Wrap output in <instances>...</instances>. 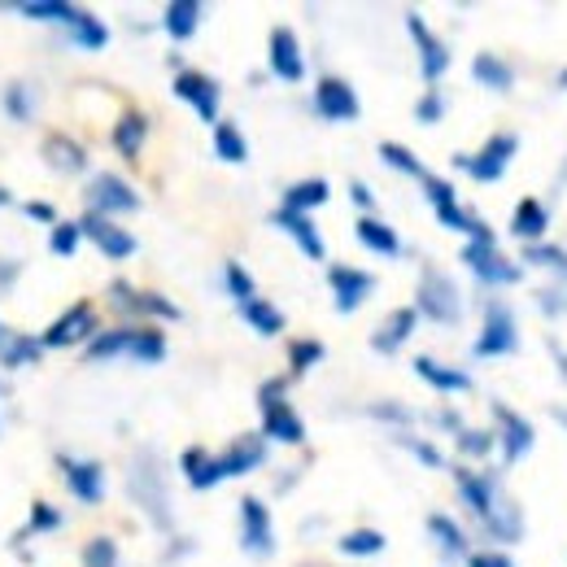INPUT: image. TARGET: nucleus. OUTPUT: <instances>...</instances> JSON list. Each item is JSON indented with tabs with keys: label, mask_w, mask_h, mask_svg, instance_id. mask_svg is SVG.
I'll use <instances>...</instances> for the list:
<instances>
[{
	"label": "nucleus",
	"mask_w": 567,
	"mask_h": 567,
	"mask_svg": "<svg viewBox=\"0 0 567 567\" xmlns=\"http://www.w3.org/2000/svg\"><path fill=\"white\" fill-rule=\"evenodd\" d=\"M84 567H118V545L110 537H97L84 545Z\"/></svg>",
	"instance_id": "nucleus-48"
},
{
	"label": "nucleus",
	"mask_w": 567,
	"mask_h": 567,
	"mask_svg": "<svg viewBox=\"0 0 567 567\" xmlns=\"http://www.w3.org/2000/svg\"><path fill=\"white\" fill-rule=\"evenodd\" d=\"M511 231H515L524 244H541V236H550V210H545L537 197H524V201L511 210Z\"/></svg>",
	"instance_id": "nucleus-24"
},
{
	"label": "nucleus",
	"mask_w": 567,
	"mask_h": 567,
	"mask_svg": "<svg viewBox=\"0 0 567 567\" xmlns=\"http://www.w3.org/2000/svg\"><path fill=\"white\" fill-rule=\"evenodd\" d=\"M0 345H5V328H0Z\"/></svg>",
	"instance_id": "nucleus-62"
},
{
	"label": "nucleus",
	"mask_w": 567,
	"mask_h": 567,
	"mask_svg": "<svg viewBox=\"0 0 567 567\" xmlns=\"http://www.w3.org/2000/svg\"><path fill=\"white\" fill-rule=\"evenodd\" d=\"M58 528H62V511H58L53 502H36V506H32L27 532H58Z\"/></svg>",
	"instance_id": "nucleus-52"
},
{
	"label": "nucleus",
	"mask_w": 567,
	"mask_h": 567,
	"mask_svg": "<svg viewBox=\"0 0 567 567\" xmlns=\"http://www.w3.org/2000/svg\"><path fill=\"white\" fill-rule=\"evenodd\" d=\"M415 324H419V311H415V306L393 311V315L371 332V350H376V354H398V350L415 337Z\"/></svg>",
	"instance_id": "nucleus-23"
},
{
	"label": "nucleus",
	"mask_w": 567,
	"mask_h": 567,
	"mask_svg": "<svg viewBox=\"0 0 567 567\" xmlns=\"http://www.w3.org/2000/svg\"><path fill=\"white\" fill-rule=\"evenodd\" d=\"M223 289H227V298L240 306V302H249V298H257V284H253V275L240 266V262H227L223 266Z\"/></svg>",
	"instance_id": "nucleus-43"
},
{
	"label": "nucleus",
	"mask_w": 567,
	"mask_h": 567,
	"mask_svg": "<svg viewBox=\"0 0 567 567\" xmlns=\"http://www.w3.org/2000/svg\"><path fill=\"white\" fill-rule=\"evenodd\" d=\"M14 279H18V262H0V289H10Z\"/></svg>",
	"instance_id": "nucleus-59"
},
{
	"label": "nucleus",
	"mask_w": 567,
	"mask_h": 567,
	"mask_svg": "<svg viewBox=\"0 0 567 567\" xmlns=\"http://www.w3.org/2000/svg\"><path fill=\"white\" fill-rule=\"evenodd\" d=\"M270 223L284 231V236H289L311 262H324L328 257V244H324V236H319V227L311 223V214H293V210H275L270 214Z\"/></svg>",
	"instance_id": "nucleus-20"
},
{
	"label": "nucleus",
	"mask_w": 567,
	"mask_h": 567,
	"mask_svg": "<svg viewBox=\"0 0 567 567\" xmlns=\"http://www.w3.org/2000/svg\"><path fill=\"white\" fill-rule=\"evenodd\" d=\"M398 445H402V450H411V454H415L424 467H445V454H441L437 445H428V441L411 437V432H402V437H398Z\"/></svg>",
	"instance_id": "nucleus-49"
},
{
	"label": "nucleus",
	"mask_w": 567,
	"mask_h": 567,
	"mask_svg": "<svg viewBox=\"0 0 567 567\" xmlns=\"http://www.w3.org/2000/svg\"><path fill=\"white\" fill-rule=\"evenodd\" d=\"M79 240H84L79 223H58V227L49 231V253H58V257H71V253L79 249Z\"/></svg>",
	"instance_id": "nucleus-47"
},
{
	"label": "nucleus",
	"mask_w": 567,
	"mask_h": 567,
	"mask_svg": "<svg viewBox=\"0 0 567 567\" xmlns=\"http://www.w3.org/2000/svg\"><path fill=\"white\" fill-rule=\"evenodd\" d=\"M175 97H179L184 105H192L201 123H218V105H223L218 79H210V75H201V71H179V75H175Z\"/></svg>",
	"instance_id": "nucleus-13"
},
{
	"label": "nucleus",
	"mask_w": 567,
	"mask_h": 567,
	"mask_svg": "<svg viewBox=\"0 0 567 567\" xmlns=\"http://www.w3.org/2000/svg\"><path fill=\"white\" fill-rule=\"evenodd\" d=\"M371 415L385 419V424H411V411L398 406V402H380V406H371Z\"/></svg>",
	"instance_id": "nucleus-55"
},
{
	"label": "nucleus",
	"mask_w": 567,
	"mask_h": 567,
	"mask_svg": "<svg viewBox=\"0 0 567 567\" xmlns=\"http://www.w3.org/2000/svg\"><path fill=\"white\" fill-rule=\"evenodd\" d=\"M62 467H66V489L79 502L97 506L105 497V467L97 458H62Z\"/></svg>",
	"instance_id": "nucleus-21"
},
{
	"label": "nucleus",
	"mask_w": 567,
	"mask_h": 567,
	"mask_svg": "<svg viewBox=\"0 0 567 567\" xmlns=\"http://www.w3.org/2000/svg\"><path fill=\"white\" fill-rule=\"evenodd\" d=\"M315 114L328 118V123H354V118L363 114V105H358V92H354L345 79L328 75V79H319V88H315Z\"/></svg>",
	"instance_id": "nucleus-16"
},
{
	"label": "nucleus",
	"mask_w": 567,
	"mask_h": 567,
	"mask_svg": "<svg viewBox=\"0 0 567 567\" xmlns=\"http://www.w3.org/2000/svg\"><path fill=\"white\" fill-rule=\"evenodd\" d=\"M454 484H458V497L467 502V511L484 524V519H493V511L506 502L502 497V476L497 471H454Z\"/></svg>",
	"instance_id": "nucleus-7"
},
{
	"label": "nucleus",
	"mask_w": 567,
	"mask_h": 567,
	"mask_svg": "<svg viewBox=\"0 0 567 567\" xmlns=\"http://www.w3.org/2000/svg\"><path fill=\"white\" fill-rule=\"evenodd\" d=\"M144 140H149V118H144L140 110H131V114H123V118L114 123V149H118L127 162L140 158Z\"/></svg>",
	"instance_id": "nucleus-29"
},
{
	"label": "nucleus",
	"mask_w": 567,
	"mask_h": 567,
	"mask_svg": "<svg viewBox=\"0 0 567 567\" xmlns=\"http://www.w3.org/2000/svg\"><path fill=\"white\" fill-rule=\"evenodd\" d=\"M5 201H10V192H5V188H0V205H5Z\"/></svg>",
	"instance_id": "nucleus-61"
},
{
	"label": "nucleus",
	"mask_w": 567,
	"mask_h": 567,
	"mask_svg": "<svg viewBox=\"0 0 567 567\" xmlns=\"http://www.w3.org/2000/svg\"><path fill=\"white\" fill-rule=\"evenodd\" d=\"M236 311H240V319H244L257 337H279V332H284V324H289L279 306H270V302H262V298H249V302H240Z\"/></svg>",
	"instance_id": "nucleus-30"
},
{
	"label": "nucleus",
	"mask_w": 567,
	"mask_h": 567,
	"mask_svg": "<svg viewBox=\"0 0 567 567\" xmlns=\"http://www.w3.org/2000/svg\"><path fill=\"white\" fill-rule=\"evenodd\" d=\"M88 205H92V214H136L140 210V197H136V188L127 184V179H118L114 171H101V175H92V184H88Z\"/></svg>",
	"instance_id": "nucleus-10"
},
{
	"label": "nucleus",
	"mask_w": 567,
	"mask_h": 567,
	"mask_svg": "<svg viewBox=\"0 0 567 567\" xmlns=\"http://www.w3.org/2000/svg\"><path fill=\"white\" fill-rule=\"evenodd\" d=\"M79 231H84V236H88V240H92L110 262H123V257L136 253V236L123 231V227H118L114 218H105V214H92V210H88V214L79 218Z\"/></svg>",
	"instance_id": "nucleus-17"
},
{
	"label": "nucleus",
	"mask_w": 567,
	"mask_h": 567,
	"mask_svg": "<svg viewBox=\"0 0 567 567\" xmlns=\"http://www.w3.org/2000/svg\"><path fill=\"white\" fill-rule=\"evenodd\" d=\"M563 84H567V71H563Z\"/></svg>",
	"instance_id": "nucleus-63"
},
{
	"label": "nucleus",
	"mask_w": 567,
	"mask_h": 567,
	"mask_svg": "<svg viewBox=\"0 0 567 567\" xmlns=\"http://www.w3.org/2000/svg\"><path fill=\"white\" fill-rule=\"evenodd\" d=\"M328 289H332V298H337V311H341V315H354V311L376 293V275L337 262V266H328Z\"/></svg>",
	"instance_id": "nucleus-11"
},
{
	"label": "nucleus",
	"mask_w": 567,
	"mask_h": 567,
	"mask_svg": "<svg viewBox=\"0 0 567 567\" xmlns=\"http://www.w3.org/2000/svg\"><path fill=\"white\" fill-rule=\"evenodd\" d=\"M162 27L171 40H192L197 27H201V5L197 0H171L166 14H162Z\"/></svg>",
	"instance_id": "nucleus-33"
},
{
	"label": "nucleus",
	"mask_w": 567,
	"mask_h": 567,
	"mask_svg": "<svg viewBox=\"0 0 567 567\" xmlns=\"http://www.w3.org/2000/svg\"><path fill=\"white\" fill-rule=\"evenodd\" d=\"M537 306H541L545 315H563V311H567V293H558V289H541V293H537Z\"/></svg>",
	"instance_id": "nucleus-54"
},
{
	"label": "nucleus",
	"mask_w": 567,
	"mask_h": 567,
	"mask_svg": "<svg viewBox=\"0 0 567 567\" xmlns=\"http://www.w3.org/2000/svg\"><path fill=\"white\" fill-rule=\"evenodd\" d=\"M493 445H497V437H493L489 428H463V432H458V454H463V458H489Z\"/></svg>",
	"instance_id": "nucleus-46"
},
{
	"label": "nucleus",
	"mask_w": 567,
	"mask_h": 567,
	"mask_svg": "<svg viewBox=\"0 0 567 567\" xmlns=\"http://www.w3.org/2000/svg\"><path fill=\"white\" fill-rule=\"evenodd\" d=\"M240 545L249 558H270L275 554V528H270V511L262 497H240Z\"/></svg>",
	"instance_id": "nucleus-8"
},
{
	"label": "nucleus",
	"mask_w": 567,
	"mask_h": 567,
	"mask_svg": "<svg viewBox=\"0 0 567 567\" xmlns=\"http://www.w3.org/2000/svg\"><path fill=\"white\" fill-rule=\"evenodd\" d=\"M380 162L393 166V171H402V175L428 179V171H424V162L415 158V149H406V144H398V140H385V144H380Z\"/></svg>",
	"instance_id": "nucleus-40"
},
{
	"label": "nucleus",
	"mask_w": 567,
	"mask_h": 567,
	"mask_svg": "<svg viewBox=\"0 0 567 567\" xmlns=\"http://www.w3.org/2000/svg\"><path fill=\"white\" fill-rule=\"evenodd\" d=\"M415 118H419L424 127L441 123V118H445V92H437V88H432V92H424V97H419V105H415Z\"/></svg>",
	"instance_id": "nucleus-51"
},
{
	"label": "nucleus",
	"mask_w": 567,
	"mask_h": 567,
	"mask_svg": "<svg viewBox=\"0 0 567 567\" xmlns=\"http://www.w3.org/2000/svg\"><path fill=\"white\" fill-rule=\"evenodd\" d=\"M424 197H428V205H432V214H437V223H441V227L471 236L476 218H471V214L458 205V192H454V184H450V179H441V175H428V179H424Z\"/></svg>",
	"instance_id": "nucleus-15"
},
{
	"label": "nucleus",
	"mask_w": 567,
	"mask_h": 567,
	"mask_svg": "<svg viewBox=\"0 0 567 567\" xmlns=\"http://www.w3.org/2000/svg\"><path fill=\"white\" fill-rule=\"evenodd\" d=\"M131 341H136V328L97 332V337L84 345V358H88V363H110V358H123V354H131Z\"/></svg>",
	"instance_id": "nucleus-31"
},
{
	"label": "nucleus",
	"mask_w": 567,
	"mask_h": 567,
	"mask_svg": "<svg viewBox=\"0 0 567 567\" xmlns=\"http://www.w3.org/2000/svg\"><path fill=\"white\" fill-rule=\"evenodd\" d=\"M350 197H354V205H358V210H367V214L376 210V197H371V188H367L363 179H354V184H350Z\"/></svg>",
	"instance_id": "nucleus-57"
},
{
	"label": "nucleus",
	"mask_w": 567,
	"mask_h": 567,
	"mask_svg": "<svg viewBox=\"0 0 567 567\" xmlns=\"http://www.w3.org/2000/svg\"><path fill=\"white\" fill-rule=\"evenodd\" d=\"M27 214H32L36 223H49V227L62 223V218H58V205H49V201H27Z\"/></svg>",
	"instance_id": "nucleus-56"
},
{
	"label": "nucleus",
	"mask_w": 567,
	"mask_h": 567,
	"mask_svg": "<svg viewBox=\"0 0 567 567\" xmlns=\"http://www.w3.org/2000/svg\"><path fill=\"white\" fill-rule=\"evenodd\" d=\"M385 545L389 541H385L380 528H354V532L341 537V554H350V558H376Z\"/></svg>",
	"instance_id": "nucleus-38"
},
{
	"label": "nucleus",
	"mask_w": 567,
	"mask_h": 567,
	"mask_svg": "<svg viewBox=\"0 0 567 567\" xmlns=\"http://www.w3.org/2000/svg\"><path fill=\"white\" fill-rule=\"evenodd\" d=\"M428 532H432V541L441 545V554H445L450 563H454V558H467V554H471V550H467V532H463V528H458V524H454L450 515L432 511V515H428Z\"/></svg>",
	"instance_id": "nucleus-32"
},
{
	"label": "nucleus",
	"mask_w": 567,
	"mask_h": 567,
	"mask_svg": "<svg viewBox=\"0 0 567 567\" xmlns=\"http://www.w3.org/2000/svg\"><path fill=\"white\" fill-rule=\"evenodd\" d=\"M92 337H97V311L88 302H79L58 324H49V332L40 337V350H71V345L92 341Z\"/></svg>",
	"instance_id": "nucleus-14"
},
{
	"label": "nucleus",
	"mask_w": 567,
	"mask_h": 567,
	"mask_svg": "<svg viewBox=\"0 0 567 567\" xmlns=\"http://www.w3.org/2000/svg\"><path fill=\"white\" fill-rule=\"evenodd\" d=\"M493 419H497V441H502V458L506 463H519V458H528L532 454V441H537V428L519 415V411H511V406H502V402H493Z\"/></svg>",
	"instance_id": "nucleus-18"
},
{
	"label": "nucleus",
	"mask_w": 567,
	"mask_h": 567,
	"mask_svg": "<svg viewBox=\"0 0 567 567\" xmlns=\"http://www.w3.org/2000/svg\"><path fill=\"white\" fill-rule=\"evenodd\" d=\"M437 424H441V428H454V432H463V424H458V415H454V411H441V415H437Z\"/></svg>",
	"instance_id": "nucleus-60"
},
{
	"label": "nucleus",
	"mask_w": 567,
	"mask_h": 567,
	"mask_svg": "<svg viewBox=\"0 0 567 567\" xmlns=\"http://www.w3.org/2000/svg\"><path fill=\"white\" fill-rule=\"evenodd\" d=\"M406 32H411V40H415V49H419V75H424L428 84H437V79L450 71V49L428 32V23H424L419 14H406Z\"/></svg>",
	"instance_id": "nucleus-19"
},
{
	"label": "nucleus",
	"mask_w": 567,
	"mask_h": 567,
	"mask_svg": "<svg viewBox=\"0 0 567 567\" xmlns=\"http://www.w3.org/2000/svg\"><path fill=\"white\" fill-rule=\"evenodd\" d=\"M328 197H332V184L328 179H298V184H289L284 188V205L279 210H293V214H311V210H319V205H328Z\"/></svg>",
	"instance_id": "nucleus-25"
},
{
	"label": "nucleus",
	"mask_w": 567,
	"mask_h": 567,
	"mask_svg": "<svg viewBox=\"0 0 567 567\" xmlns=\"http://www.w3.org/2000/svg\"><path fill=\"white\" fill-rule=\"evenodd\" d=\"M463 266L480 279V284H493V289H506V284H519L524 279V266L511 262L502 249H497V236L484 218H476L467 244H463Z\"/></svg>",
	"instance_id": "nucleus-2"
},
{
	"label": "nucleus",
	"mask_w": 567,
	"mask_h": 567,
	"mask_svg": "<svg viewBox=\"0 0 567 567\" xmlns=\"http://www.w3.org/2000/svg\"><path fill=\"white\" fill-rule=\"evenodd\" d=\"M18 14H23V18H32V23H53V27H66V32L84 18V10L66 5V0H23Z\"/></svg>",
	"instance_id": "nucleus-28"
},
{
	"label": "nucleus",
	"mask_w": 567,
	"mask_h": 567,
	"mask_svg": "<svg viewBox=\"0 0 567 567\" xmlns=\"http://www.w3.org/2000/svg\"><path fill=\"white\" fill-rule=\"evenodd\" d=\"M480 528H484V537H493V541L511 545V541H519V537H524V511H519L515 502H502V506L493 511V519H484Z\"/></svg>",
	"instance_id": "nucleus-36"
},
{
	"label": "nucleus",
	"mask_w": 567,
	"mask_h": 567,
	"mask_svg": "<svg viewBox=\"0 0 567 567\" xmlns=\"http://www.w3.org/2000/svg\"><path fill=\"white\" fill-rule=\"evenodd\" d=\"M214 153H218L227 166H244V162H249V140H244V131H240L236 123L218 118V123H214Z\"/></svg>",
	"instance_id": "nucleus-34"
},
{
	"label": "nucleus",
	"mask_w": 567,
	"mask_h": 567,
	"mask_svg": "<svg viewBox=\"0 0 567 567\" xmlns=\"http://www.w3.org/2000/svg\"><path fill=\"white\" fill-rule=\"evenodd\" d=\"M284 389H289V380H266V385L257 389V398H284Z\"/></svg>",
	"instance_id": "nucleus-58"
},
{
	"label": "nucleus",
	"mask_w": 567,
	"mask_h": 567,
	"mask_svg": "<svg viewBox=\"0 0 567 567\" xmlns=\"http://www.w3.org/2000/svg\"><path fill=\"white\" fill-rule=\"evenodd\" d=\"M45 158H49L58 171H66V175L88 171V153H84V144H75L71 136H49V140H45Z\"/></svg>",
	"instance_id": "nucleus-37"
},
{
	"label": "nucleus",
	"mask_w": 567,
	"mask_h": 567,
	"mask_svg": "<svg viewBox=\"0 0 567 567\" xmlns=\"http://www.w3.org/2000/svg\"><path fill=\"white\" fill-rule=\"evenodd\" d=\"M257 406H262V441H279V445H302L306 441V424L293 411V402L257 398Z\"/></svg>",
	"instance_id": "nucleus-12"
},
{
	"label": "nucleus",
	"mask_w": 567,
	"mask_h": 567,
	"mask_svg": "<svg viewBox=\"0 0 567 567\" xmlns=\"http://www.w3.org/2000/svg\"><path fill=\"white\" fill-rule=\"evenodd\" d=\"M519 350V324L511 315L506 302H484V324H480V337L471 345L476 358H506Z\"/></svg>",
	"instance_id": "nucleus-6"
},
{
	"label": "nucleus",
	"mask_w": 567,
	"mask_h": 567,
	"mask_svg": "<svg viewBox=\"0 0 567 567\" xmlns=\"http://www.w3.org/2000/svg\"><path fill=\"white\" fill-rule=\"evenodd\" d=\"M471 79H476L480 88H489V92H511V84H515V71H511L502 58H493V53H480V58L471 62Z\"/></svg>",
	"instance_id": "nucleus-35"
},
{
	"label": "nucleus",
	"mask_w": 567,
	"mask_h": 567,
	"mask_svg": "<svg viewBox=\"0 0 567 567\" xmlns=\"http://www.w3.org/2000/svg\"><path fill=\"white\" fill-rule=\"evenodd\" d=\"M266 66L275 79L284 84H302L306 79V58H302V40L293 36V27H275L266 40Z\"/></svg>",
	"instance_id": "nucleus-9"
},
{
	"label": "nucleus",
	"mask_w": 567,
	"mask_h": 567,
	"mask_svg": "<svg viewBox=\"0 0 567 567\" xmlns=\"http://www.w3.org/2000/svg\"><path fill=\"white\" fill-rule=\"evenodd\" d=\"M262 463H266V441L262 437H240L223 454H210L201 445H192V450L179 454V467H184V476H188L192 489H214V484H223L231 476L257 471Z\"/></svg>",
	"instance_id": "nucleus-1"
},
{
	"label": "nucleus",
	"mask_w": 567,
	"mask_h": 567,
	"mask_svg": "<svg viewBox=\"0 0 567 567\" xmlns=\"http://www.w3.org/2000/svg\"><path fill=\"white\" fill-rule=\"evenodd\" d=\"M324 354H328V350H324L319 341H311V337H306V341H293V345H289V367H293V376H306L311 367H319Z\"/></svg>",
	"instance_id": "nucleus-45"
},
{
	"label": "nucleus",
	"mask_w": 567,
	"mask_h": 567,
	"mask_svg": "<svg viewBox=\"0 0 567 567\" xmlns=\"http://www.w3.org/2000/svg\"><path fill=\"white\" fill-rule=\"evenodd\" d=\"M71 40H75L79 49H92V53H97V49L110 45V32H105V23H97L92 14H84V18L71 27Z\"/></svg>",
	"instance_id": "nucleus-44"
},
{
	"label": "nucleus",
	"mask_w": 567,
	"mask_h": 567,
	"mask_svg": "<svg viewBox=\"0 0 567 567\" xmlns=\"http://www.w3.org/2000/svg\"><path fill=\"white\" fill-rule=\"evenodd\" d=\"M467 567H515L502 550H471L467 554Z\"/></svg>",
	"instance_id": "nucleus-53"
},
{
	"label": "nucleus",
	"mask_w": 567,
	"mask_h": 567,
	"mask_svg": "<svg viewBox=\"0 0 567 567\" xmlns=\"http://www.w3.org/2000/svg\"><path fill=\"white\" fill-rule=\"evenodd\" d=\"M5 114L18 118V123L32 118V92H27V84H10L5 88Z\"/></svg>",
	"instance_id": "nucleus-50"
},
{
	"label": "nucleus",
	"mask_w": 567,
	"mask_h": 567,
	"mask_svg": "<svg viewBox=\"0 0 567 567\" xmlns=\"http://www.w3.org/2000/svg\"><path fill=\"white\" fill-rule=\"evenodd\" d=\"M515 153H519V136L515 131H497V136L484 140L480 153H458L454 166L467 171L476 184H497L506 175V166L515 162Z\"/></svg>",
	"instance_id": "nucleus-5"
},
{
	"label": "nucleus",
	"mask_w": 567,
	"mask_h": 567,
	"mask_svg": "<svg viewBox=\"0 0 567 567\" xmlns=\"http://www.w3.org/2000/svg\"><path fill=\"white\" fill-rule=\"evenodd\" d=\"M415 311L441 328H454L463 319V293H458V284L437 270V266H424L419 275V293H415Z\"/></svg>",
	"instance_id": "nucleus-4"
},
{
	"label": "nucleus",
	"mask_w": 567,
	"mask_h": 567,
	"mask_svg": "<svg viewBox=\"0 0 567 567\" xmlns=\"http://www.w3.org/2000/svg\"><path fill=\"white\" fill-rule=\"evenodd\" d=\"M127 493L136 497V506L158 524V528H171V493H166V476H162V463L153 450H140L136 463H131V476H127Z\"/></svg>",
	"instance_id": "nucleus-3"
},
{
	"label": "nucleus",
	"mask_w": 567,
	"mask_h": 567,
	"mask_svg": "<svg viewBox=\"0 0 567 567\" xmlns=\"http://www.w3.org/2000/svg\"><path fill=\"white\" fill-rule=\"evenodd\" d=\"M354 236H358L363 249H371V253H380V257H402V240H398V231H393L389 223H380L376 214H363L358 227H354Z\"/></svg>",
	"instance_id": "nucleus-26"
},
{
	"label": "nucleus",
	"mask_w": 567,
	"mask_h": 567,
	"mask_svg": "<svg viewBox=\"0 0 567 567\" xmlns=\"http://www.w3.org/2000/svg\"><path fill=\"white\" fill-rule=\"evenodd\" d=\"M40 358V337H14V341H5L0 345V363H5L10 371H18V367H32Z\"/></svg>",
	"instance_id": "nucleus-42"
},
{
	"label": "nucleus",
	"mask_w": 567,
	"mask_h": 567,
	"mask_svg": "<svg viewBox=\"0 0 567 567\" xmlns=\"http://www.w3.org/2000/svg\"><path fill=\"white\" fill-rule=\"evenodd\" d=\"M131 363H144V367H153V363H162L166 358V337L158 332V328H136V341H131V354H127Z\"/></svg>",
	"instance_id": "nucleus-39"
},
{
	"label": "nucleus",
	"mask_w": 567,
	"mask_h": 567,
	"mask_svg": "<svg viewBox=\"0 0 567 567\" xmlns=\"http://www.w3.org/2000/svg\"><path fill=\"white\" fill-rule=\"evenodd\" d=\"M524 266H545L567 284V249L558 244H524Z\"/></svg>",
	"instance_id": "nucleus-41"
},
{
	"label": "nucleus",
	"mask_w": 567,
	"mask_h": 567,
	"mask_svg": "<svg viewBox=\"0 0 567 567\" xmlns=\"http://www.w3.org/2000/svg\"><path fill=\"white\" fill-rule=\"evenodd\" d=\"M110 298H114V306L123 311V315H153V319H179V306H171L166 298H158V293H136L131 284H114L110 289Z\"/></svg>",
	"instance_id": "nucleus-22"
},
{
	"label": "nucleus",
	"mask_w": 567,
	"mask_h": 567,
	"mask_svg": "<svg viewBox=\"0 0 567 567\" xmlns=\"http://www.w3.org/2000/svg\"><path fill=\"white\" fill-rule=\"evenodd\" d=\"M415 376H419L424 385L441 389V393H467V389H471V376H467V371L445 367V363H437V358H428V354L415 358Z\"/></svg>",
	"instance_id": "nucleus-27"
}]
</instances>
